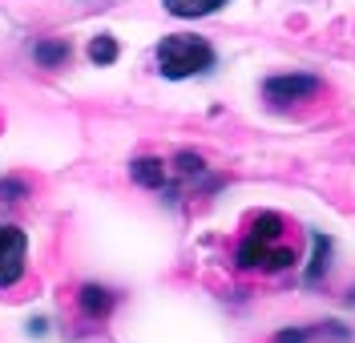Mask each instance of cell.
<instances>
[{"label": "cell", "instance_id": "cell-3", "mask_svg": "<svg viewBox=\"0 0 355 343\" xmlns=\"http://www.w3.org/2000/svg\"><path fill=\"white\" fill-rule=\"evenodd\" d=\"M319 89V81L307 73H279V77H266L263 81V97L270 105H295V101H307L311 93Z\"/></svg>", "mask_w": 355, "mask_h": 343}, {"label": "cell", "instance_id": "cell-7", "mask_svg": "<svg viewBox=\"0 0 355 343\" xmlns=\"http://www.w3.org/2000/svg\"><path fill=\"white\" fill-rule=\"evenodd\" d=\"M174 17H210V12H218L226 0H162Z\"/></svg>", "mask_w": 355, "mask_h": 343}, {"label": "cell", "instance_id": "cell-4", "mask_svg": "<svg viewBox=\"0 0 355 343\" xmlns=\"http://www.w3.org/2000/svg\"><path fill=\"white\" fill-rule=\"evenodd\" d=\"M24 254H28V238L17 227H0V287H12L24 274Z\"/></svg>", "mask_w": 355, "mask_h": 343}, {"label": "cell", "instance_id": "cell-1", "mask_svg": "<svg viewBox=\"0 0 355 343\" xmlns=\"http://www.w3.org/2000/svg\"><path fill=\"white\" fill-rule=\"evenodd\" d=\"M279 234H283V218L279 214H259L250 222V230H246L234 263L243 271H287L295 263V251L279 243Z\"/></svg>", "mask_w": 355, "mask_h": 343}, {"label": "cell", "instance_id": "cell-2", "mask_svg": "<svg viewBox=\"0 0 355 343\" xmlns=\"http://www.w3.org/2000/svg\"><path fill=\"white\" fill-rule=\"evenodd\" d=\"M214 65V49L210 41H202V37H166L162 45H157V69L170 77V81H182V77H198L206 69Z\"/></svg>", "mask_w": 355, "mask_h": 343}, {"label": "cell", "instance_id": "cell-6", "mask_svg": "<svg viewBox=\"0 0 355 343\" xmlns=\"http://www.w3.org/2000/svg\"><path fill=\"white\" fill-rule=\"evenodd\" d=\"M133 178H137L141 186L166 190V182H170V170H166V161H157V158H137V161H133Z\"/></svg>", "mask_w": 355, "mask_h": 343}, {"label": "cell", "instance_id": "cell-5", "mask_svg": "<svg viewBox=\"0 0 355 343\" xmlns=\"http://www.w3.org/2000/svg\"><path fill=\"white\" fill-rule=\"evenodd\" d=\"M77 303H81V311L85 315H93V319H105L113 311V303H117V295L113 291H105V287H81V295H77Z\"/></svg>", "mask_w": 355, "mask_h": 343}, {"label": "cell", "instance_id": "cell-8", "mask_svg": "<svg viewBox=\"0 0 355 343\" xmlns=\"http://www.w3.org/2000/svg\"><path fill=\"white\" fill-rule=\"evenodd\" d=\"M33 57H37V65H41V69H61L69 61V45L49 37V41H41V45L33 49Z\"/></svg>", "mask_w": 355, "mask_h": 343}, {"label": "cell", "instance_id": "cell-9", "mask_svg": "<svg viewBox=\"0 0 355 343\" xmlns=\"http://www.w3.org/2000/svg\"><path fill=\"white\" fill-rule=\"evenodd\" d=\"M89 61H93V65H110V61H117V37H97V41L89 45Z\"/></svg>", "mask_w": 355, "mask_h": 343}]
</instances>
